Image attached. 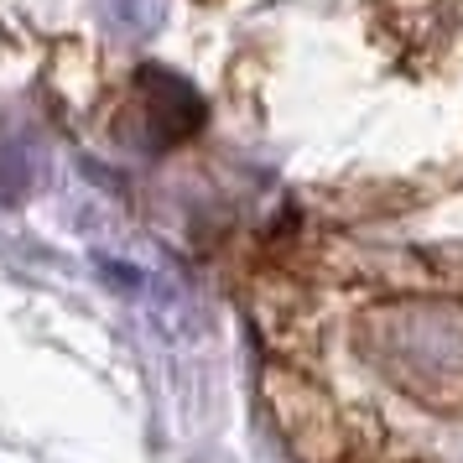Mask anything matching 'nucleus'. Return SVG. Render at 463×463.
<instances>
[{"mask_svg": "<svg viewBox=\"0 0 463 463\" xmlns=\"http://www.w3.org/2000/svg\"><path fill=\"white\" fill-rule=\"evenodd\" d=\"M375 359L396 385L427 401H463V313L453 307H396L375 317Z\"/></svg>", "mask_w": 463, "mask_h": 463, "instance_id": "obj_1", "label": "nucleus"}, {"mask_svg": "<svg viewBox=\"0 0 463 463\" xmlns=\"http://www.w3.org/2000/svg\"><path fill=\"white\" fill-rule=\"evenodd\" d=\"M198 126H203V99L162 68H146L136 79V94L126 99V109L115 115V136L136 151H167L177 141H188Z\"/></svg>", "mask_w": 463, "mask_h": 463, "instance_id": "obj_2", "label": "nucleus"}, {"mask_svg": "<svg viewBox=\"0 0 463 463\" xmlns=\"http://www.w3.org/2000/svg\"><path fill=\"white\" fill-rule=\"evenodd\" d=\"M115 37H151L162 26V0H94Z\"/></svg>", "mask_w": 463, "mask_h": 463, "instance_id": "obj_3", "label": "nucleus"}]
</instances>
